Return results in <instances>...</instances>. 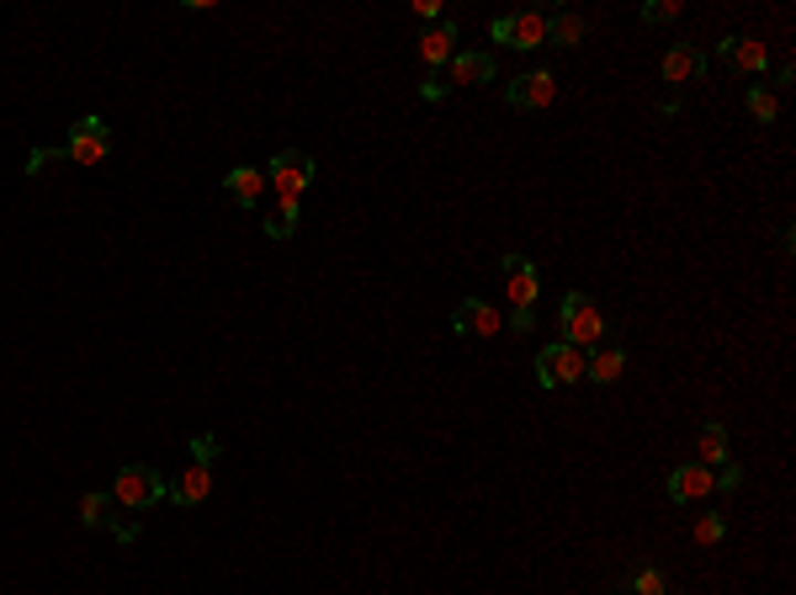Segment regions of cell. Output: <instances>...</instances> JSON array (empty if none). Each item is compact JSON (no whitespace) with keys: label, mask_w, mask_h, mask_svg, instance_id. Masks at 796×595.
Returning <instances> with one entry per match:
<instances>
[{"label":"cell","mask_w":796,"mask_h":595,"mask_svg":"<svg viewBox=\"0 0 796 595\" xmlns=\"http://www.w3.org/2000/svg\"><path fill=\"white\" fill-rule=\"evenodd\" d=\"M553 96H557L553 70H526V75H515V81L504 85V102H510V107H521V112L553 107Z\"/></svg>","instance_id":"6"},{"label":"cell","mask_w":796,"mask_h":595,"mask_svg":"<svg viewBox=\"0 0 796 595\" xmlns=\"http://www.w3.org/2000/svg\"><path fill=\"white\" fill-rule=\"evenodd\" d=\"M53 160H64V149H32V155H27V176H43Z\"/></svg>","instance_id":"26"},{"label":"cell","mask_w":796,"mask_h":595,"mask_svg":"<svg viewBox=\"0 0 796 595\" xmlns=\"http://www.w3.org/2000/svg\"><path fill=\"white\" fill-rule=\"evenodd\" d=\"M415 17H420V22H436V17H441V0H415Z\"/></svg>","instance_id":"31"},{"label":"cell","mask_w":796,"mask_h":595,"mask_svg":"<svg viewBox=\"0 0 796 595\" xmlns=\"http://www.w3.org/2000/svg\"><path fill=\"white\" fill-rule=\"evenodd\" d=\"M106 155H112V128H106L102 117H80L75 128H70V138H64V160L70 165H102Z\"/></svg>","instance_id":"4"},{"label":"cell","mask_w":796,"mask_h":595,"mask_svg":"<svg viewBox=\"0 0 796 595\" xmlns=\"http://www.w3.org/2000/svg\"><path fill=\"white\" fill-rule=\"evenodd\" d=\"M669 500L674 505H690V500H706L716 489V468H701V462H680L674 473H669Z\"/></svg>","instance_id":"8"},{"label":"cell","mask_w":796,"mask_h":595,"mask_svg":"<svg viewBox=\"0 0 796 595\" xmlns=\"http://www.w3.org/2000/svg\"><path fill=\"white\" fill-rule=\"evenodd\" d=\"M584 17L579 11H553V17H547V43H557V49H579L584 43Z\"/></svg>","instance_id":"20"},{"label":"cell","mask_w":796,"mask_h":595,"mask_svg":"<svg viewBox=\"0 0 796 595\" xmlns=\"http://www.w3.org/2000/svg\"><path fill=\"white\" fill-rule=\"evenodd\" d=\"M447 70H451V85H483V81H494V54H457Z\"/></svg>","instance_id":"19"},{"label":"cell","mask_w":796,"mask_h":595,"mask_svg":"<svg viewBox=\"0 0 796 595\" xmlns=\"http://www.w3.org/2000/svg\"><path fill=\"white\" fill-rule=\"evenodd\" d=\"M500 271H504V288H510V303H515V309H536V293H542L536 261H531V255H504Z\"/></svg>","instance_id":"7"},{"label":"cell","mask_w":796,"mask_h":595,"mask_svg":"<svg viewBox=\"0 0 796 595\" xmlns=\"http://www.w3.org/2000/svg\"><path fill=\"white\" fill-rule=\"evenodd\" d=\"M510 330H521V335L536 330V314H531V309H515V314H510Z\"/></svg>","instance_id":"30"},{"label":"cell","mask_w":796,"mask_h":595,"mask_svg":"<svg viewBox=\"0 0 796 595\" xmlns=\"http://www.w3.org/2000/svg\"><path fill=\"white\" fill-rule=\"evenodd\" d=\"M716 54L733 59V70H739V75H765V70H769V49L760 43V38H722V43H716Z\"/></svg>","instance_id":"12"},{"label":"cell","mask_w":796,"mask_h":595,"mask_svg":"<svg viewBox=\"0 0 796 595\" xmlns=\"http://www.w3.org/2000/svg\"><path fill=\"white\" fill-rule=\"evenodd\" d=\"M659 75H663V85H685V81H701V75H706V54H701V49H690V43H674V49L663 54Z\"/></svg>","instance_id":"14"},{"label":"cell","mask_w":796,"mask_h":595,"mask_svg":"<svg viewBox=\"0 0 796 595\" xmlns=\"http://www.w3.org/2000/svg\"><path fill=\"white\" fill-rule=\"evenodd\" d=\"M743 102H748V117H754V123H775V117H781V102H775V91H765V85H748V96H743Z\"/></svg>","instance_id":"22"},{"label":"cell","mask_w":796,"mask_h":595,"mask_svg":"<svg viewBox=\"0 0 796 595\" xmlns=\"http://www.w3.org/2000/svg\"><path fill=\"white\" fill-rule=\"evenodd\" d=\"M695 462H701V468H722V462H727V426H722V420H706V426L695 431Z\"/></svg>","instance_id":"17"},{"label":"cell","mask_w":796,"mask_h":595,"mask_svg":"<svg viewBox=\"0 0 796 595\" xmlns=\"http://www.w3.org/2000/svg\"><path fill=\"white\" fill-rule=\"evenodd\" d=\"M223 191L234 197L239 208H261V197H265V170H255V165H234L229 176H223Z\"/></svg>","instance_id":"15"},{"label":"cell","mask_w":796,"mask_h":595,"mask_svg":"<svg viewBox=\"0 0 796 595\" xmlns=\"http://www.w3.org/2000/svg\"><path fill=\"white\" fill-rule=\"evenodd\" d=\"M80 521H85V526H112V532H117V542L138 537V526H133V521H117V500H112V494H102V489L80 500Z\"/></svg>","instance_id":"11"},{"label":"cell","mask_w":796,"mask_h":595,"mask_svg":"<svg viewBox=\"0 0 796 595\" xmlns=\"http://www.w3.org/2000/svg\"><path fill=\"white\" fill-rule=\"evenodd\" d=\"M621 373H627V346H616V341H610V346H595V352H589V367H584V378L616 383Z\"/></svg>","instance_id":"18"},{"label":"cell","mask_w":796,"mask_h":595,"mask_svg":"<svg viewBox=\"0 0 796 595\" xmlns=\"http://www.w3.org/2000/svg\"><path fill=\"white\" fill-rule=\"evenodd\" d=\"M716 484H722V489H739V484H743V468L727 458V462H722V473H716Z\"/></svg>","instance_id":"28"},{"label":"cell","mask_w":796,"mask_h":595,"mask_svg":"<svg viewBox=\"0 0 796 595\" xmlns=\"http://www.w3.org/2000/svg\"><path fill=\"white\" fill-rule=\"evenodd\" d=\"M584 367H589V352H579V346H563V341H553V346H542V352H536V383H542V388L584 383Z\"/></svg>","instance_id":"3"},{"label":"cell","mask_w":796,"mask_h":595,"mask_svg":"<svg viewBox=\"0 0 796 595\" xmlns=\"http://www.w3.org/2000/svg\"><path fill=\"white\" fill-rule=\"evenodd\" d=\"M542 43H547V11L504 17V49H542Z\"/></svg>","instance_id":"13"},{"label":"cell","mask_w":796,"mask_h":595,"mask_svg":"<svg viewBox=\"0 0 796 595\" xmlns=\"http://www.w3.org/2000/svg\"><path fill=\"white\" fill-rule=\"evenodd\" d=\"M208 494H212V462H186L181 479L165 489V500H170V505H186V511H191V505H202Z\"/></svg>","instance_id":"10"},{"label":"cell","mask_w":796,"mask_h":595,"mask_svg":"<svg viewBox=\"0 0 796 595\" xmlns=\"http://www.w3.org/2000/svg\"><path fill=\"white\" fill-rule=\"evenodd\" d=\"M557 325H563V346H579V352H595L606 341V314L595 309L589 293H568L563 309H557Z\"/></svg>","instance_id":"2"},{"label":"cell","mask_w":796,"mask_h":595,"mask_svg":"<svg viewBox=\"0 0 796 595\" xmlns=\"http://www.w3.org/2000/svg\"><path fill=\"white\" fill-rule=\"evenodd\" d=\"M308 181H314V155H303V149H282L276 160L265 165V187L276 191V197H303L308 191Z\"/></svg>","instance_id":"5"},{"label":"cell","mask_w":796,"mask_h":595,"mask_svg":"<svg viewBox=\"0 0 796 595\" xmlns=\"http://www.w3.org/2000/svg\"><path fill=\"white\" fill-rule=\"evenodd\" d=\"M500 309H494V303H483V298H462V303H457V314H451V330H457V335H483V341H489V335H500Z\"/></svg>","instance_id":"9"},{"label":"cell","mask_w":796,"mask_h":595,"mask_svg":"<svg viewBox=\"0 0 796 595\" xmlns=\"http://www.w3.org/2000/svg\"><path fill=\"white\" fill-rule=\"evenodd\" d=\"M218 458V441L212 436H191V462H212Z\"/></svg>","instance_id":"27"},{"label":"cell","mask_w":796,"mask_h":595,"mask_svg":"<svg viewBox=\"0 0 796 595\" xmlns=\"http://www.w3.org/2000/svg\"><path fill=\"white\" fill-rule=\"evenodd\" d=\"M165 489H170V479L159 473V468H149V462H128V468H117V479H112V500H117V511H149V505H159L165 500Z\"/></svg>","instance_id":"1"},{"label":"cell","mask_w":796,"mask_h":595,"mask_svg":"<svg viewBox=\"0 0 796 595\" xmlns=\"http://www.w3.org/2000/svg\"><path fill=\"white\" fill-rule=\"evenodd\" d=\"M447 91H451V85H447V81H436V75H430V81L420 85V96H425V102H447Z\"/></svg>","instance_id":"29"},{"label":"cell","mask_w":796,"mask_h":595,"mask_svg":"<svg viewBox=\"0 0 796 595\" xmlns=\"http://www.w3.org/2000/svg\"><path fill=\"white\" fill-rule=\"evenodd\" d=\"M297 213H303V208H297L292 197H276V208L265 213V234H271V240H287L292 229H297Z\"/></svg>","instance_id":"21"},{"label":"cell","mask_w":796,"mask_h":595,"mask_svg":"<svg viewBox=\"0 0 796 595\" xmlns=\"http://www.w3.org/2000/svg\"><path fill=\"white\" fill-rule=\"evenodd\" d=\"M420 59L430 70L451 64V59H457V22H430V28L420 32Z\"/></svg>","instance_id":"16"},{"label":"cell","mask_w":796,"mask_h":595,"mask_svg":"<svg viewBox=\"0 0 796 595\" xmlns=\"http://www.w3.org/2000/svg\"><path fill=\"white\" fill-rule=\"evenodd\" d=\"M674 17H680V0H653V6H642V22H648V28L674 22Z\"/></svg>","instance_id":"25"},{"label":"cell","mask_w":796,"mask_h":595,"mask_svg":"<svg viewBox=\"0 0 796 595\" xmlns=\"http://www.w3.org/2000/svg\"><path fill=\"white\" fill-rule=\"evenodd\" d=\"M722 537H727V521H722V511H706L701 521H695V542H701V547H716Z\"/></svg>","instance_id":"24"},{"label":"cell","mask_w":796,"mask_h":595,"mask_svg":"<svg viewBox=\"0 0 796 595\" xmlns=\"http://www.w3.org/2000/svg\"><path fill=\"white\" fill-rule=\"evenodd\" d=\"M632 595H674V591H669L663 568L648 564V568H637V574H632Z\"/></svg>","instance_id":"23"}]
</instances>
